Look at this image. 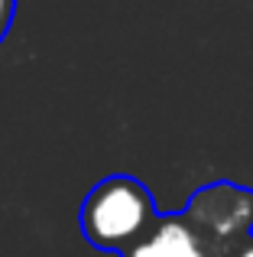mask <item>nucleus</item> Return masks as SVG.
<instances>
[{"label":"nucleus","mask_w":253,"mask_h":257,"mask_svg":"<svg viewBox=\"0 0 253 257\" xmlns=\"http://www.w3.org/2000/svg\"><path fill=\"white\" fill-rule=\"evenodd\" d=\"M13 17H16V0H0V43H4L6 33H10Z\"/></svg>","instance_id":"4"},{"label":"nucleus","mask_w":253,"mask_h":257,"mask_svg":"<svg viewBox=\"0 0 253 257\" xmlns=\"http://www.w3.org/2000/svg\"><path fill=\"white\" fill-rule=\"evenodd\" d=\"M228 257H253V234H247L234 251H228Z\"/></svg>","instance_id":"5"},{"label":"nucleus","mask_w":253,"mask_h":257,"mask_svg":"<svg viewBox=\"0 0 253 257\" xmlns=\"http://www.w3.org/2000/svg\"><path fill=\"white\" fill-rule=\"evenodd\" d=\"M156 215L159 208L150 189L136 176L114 173L91 186V192L82 202L78 221H82V234L91 247L124 254L146 234Z\"/></svg>","instance_id":"1"},{"label":"nucleus","mask_w":253,"mask_h":257,"mask_svg":"<svg viewBox=\"0 0 253 257\" xmlns=\"http://www.w3.org/2000/svg\"><path fill=\"white\" fill-rule=\"evenodd\" d=\"M117 257H224V254L185 212H169V215L159 212L143 238Z\"/></svg>","instance_id":"3"},{"label":"nucleus","mask_w":253,"mask_h":257,"mask_svg":"<svg viewBox=\"0 0 253 257\" xmlns=\"http://www.w3.org/2000/svg\"><path fill=\"white\" fill-rule=\"evenodd\" d=\"M228 257L247 234H253V189L237 182H208L195 189L182 208Z\"/></svg>","instance_id":"2"}]
</instances>
